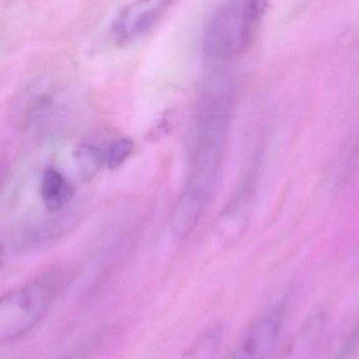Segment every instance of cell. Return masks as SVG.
I'll return each mask as SVG.
<instances>
[{"instance_id": "cell-1", "label": "cell", "mask_w": 359, "mask_h": 359, "mask_svg": "<svg viewBox=\"0 0 359 359\" xmlns=\"http://www.w3.org/2000/svg\"><path fill=\"white\" fill-rule=\"evenodd\" d=\"M230 90L210 86L199 100L191 134L190 171L174 207L172 232L184 239L194 230L209 205L222 170L231 113Z\"/></svg>"}, {"instance_id": "cell-2", "label": "cell", "mask_w": 359, "mask_h": 359, "mask_svg": "<svg viewBox=\"0 0 359 359\" xmlns=\"http://www.w3.org/2000/svg\"><path fill=\"white\" fill-rule=\"evenodd\" d=\"M62 283V273L52 270L6 293L0 300L1 341H14L32 331L51 308Z\"/></svg>"}, {"instance_id": "cell-3", "label": "cell", "mask_w": 359, "mask_h": 359, "mask_svg": "<svg viewBox=\"0 0 359 359\" xmlns=\"http://www.w3.org/2000/svg\"><path fill=\"white\" fill-rule=\"evenodd\" d=\"M262 1H230L210 20L203 51L213 60H230L247 52L255 41L266 12Z\"/></svg>"}, {"instance_id": "cell-4", "label": "cell", "mask_w": 359, "mask_h": 359, "mask_svg": "<svg viewBox=\"0 0 359 359\" xmlns=\"http://www.w3.org/2000/svg\"><path fill=\"white\" fill-rule=\"evenodd\" d=\"M285 318V306H275L243 331L229 359H268L274 351Z\"/></svg>"}, {"instance_id": "cell-5", "label": "cell", "mask_w": 359, "mask_h": 359, "mask_svg": "<svg viewBox=\"0 0 359 359\" xmlns=\"http://www.w3.org/2000/svg\"><path fill=\"white\" fill-rule=\"evenodd\" d=\"M170 3L161 0L134 1L117 13L111 26L113 39L119 45H127L142 39L161 20Z\"/></svg>"}, {"instance_id": "cell-6", "label": "cell", "mask_w": 359, "mask_h": 359, "mask_svg": "<svg viewBox=\"0 0 359 359\" xmlns=\"http://www.w3.org/2000/svg\"><path fill=\"white\" fill-rule=\"evenodd\" d=\"M74 190L70 182L55 168H47L41 180V196L50 212H60L72 201Z\"/></svg>"}, {"instance_id": "cell-7", "label": "cell", "mask_w": 359, "mask_h": 359, "mask_svg": "<svg viewBox=\"0 0 359 359\" xmlns=\"http://www.w3.org/2000/svg\"><path fill=\"white\" fill-rule=\"evenodd\" d=\"M74 158L79 174L87 182L96 177L106 163L104 153L90 144H79L75 150Z\"/></svg>"}, {"instance_id": "cell-8", "label": "cell", "mask_w": 359, "mask_h": 359, "mask_svg": "<svg viewBox=\"0 0 359 359\" xmlns=\"http://www.w3.org/2000/svg\"><path fill=\"white\" fill-rule=\"evenodd\" d=\"M222 330L220 327H212L196 340L192 348L184 353L180 359H215L222 342Z\"/></svg>"}, {"instance_id": "cell-9", "label": "cell", "mask_w": 359, "mask_h": 359, "mask_svg": "<svg viewBox=\"0 0 359 359\" xmlns=\"http://www.w3.org/2000/svg\"><path fill=\"white\" fill-rule=\"evenodd\" d=\"M133 149L134 144L130 138H121L112 142L104 153L107 165L110 169H117L121 167L129 158Z\"/></svg>"}, {"instance_id": "cell-10", "label": "cell", "mask_w": 359, "mask_h": 359, "mask_svg": "<svg viewBox=\"0 0 359 359\" xmlns=\"http://www.w3.org/2000/svg\"><path fill=\"white\" fill-rule=\"evenodd\" d=\"M355 341H356V338H348V342H346V346L342 348L341 352L336 357V359H348V357L351 356V353L354 350Z\"/></svg>"}]
</instances>
